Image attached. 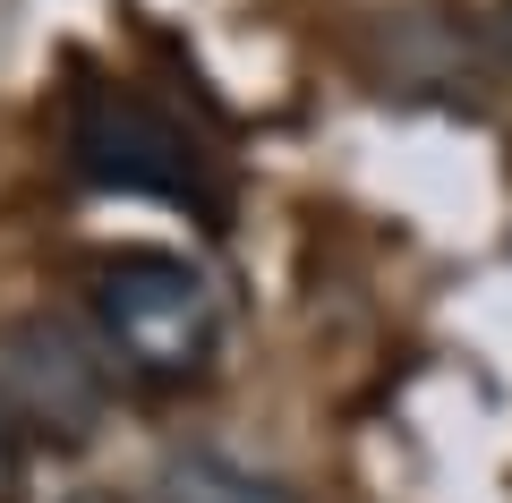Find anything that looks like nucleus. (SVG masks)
I'll use <instances>...</instances> for the list:
<instances>
[{"label": "nucleus", "instance_id": "obj_3", "mask_svg": "<svg viewBox=\"0 0 512 503\" xmlns=\"http://www.w3.org/2000/svg\"><path fill=\"white\" fill-rule=\"evenodd\" d=\"M0 401H9V418L26 435L77 452V444H94V427L111 410V359L69 316H18L0 333Z\"/></svg>", "mask_w": 512, "mask_h": 503}, {"label": "nucleus", "instance_id": "obj_6", "mask_svg": "<svg viewBox=\"0 0 512 503\" xmlns=\"http://www.w3.org/2000/svg\"><path fill=\"white\" fill-rule=\"evenodd\" d=\"M487 52L512 69V0H495V18H487Z\"/></svg>", "mask_w": 512, "mask_h": 503}, {"label": "nucleus", "instance_id": "obj_2", "mask_svg": "<svg viewBox=\"0 0 512 503\" xmlns=\"http://www.w3.org/2000/svg\"><path fill=\"white\" fill-rule=\"evenodd\" d=\"M69 162H77V180L120 188V197H163V205L222 214L214 154H205L171 111H154L146 94H128V86H77V103H69Z\"/></svg>", "mask_w": 512, "mask_h": 503}, {"label": "nucleus", "instance_id": "obj_4", "mask_svg": "<svg viewBox=\"0 0 512 503\" xmlns=\"http://www.w3.org/2000/svg\"><path fill=\"white\" fill-rule=\"evenodd\" d=\"M154 503H299L274 469L239 461V452L214 444H180L163 469H154Z\"/></svg>", "mask_w": 512, "mask_h": 503}, {"label": "nucleus", "instance_id": "obj_5", "mask_svg": "<svg viewBox=\"0 0 512 503\" xmlns=\"http://www.w3.org/2000/svg\"><path fill=\"white\" fill-rule=\"evenodd\" d=\"M18 469H26V444H18V418L0 401V503H18Z\"/></svg>", "mask_w": 512, "mask_h": 503}, {"label": "nucleus", "instance_id": "obj_1", "mask_svg": "<svg viewBox=\"0 0 512 503\" xmlns=\"http://www.w3.org/2000/svg\"><path fill=\"white\" fill-rule=\"evenodd\" d=\"M94 324L103 350L128 367L137 384H205L222 350V299L188 256L171 248H120L94 265Z\"/></svg>", "mask_w": 512, "mask_h": 503}]
</instances>
